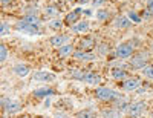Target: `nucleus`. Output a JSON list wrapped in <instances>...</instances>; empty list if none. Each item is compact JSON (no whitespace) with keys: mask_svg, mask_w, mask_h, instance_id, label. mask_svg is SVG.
<instances>
[{"mask_svg":"<svg viewBox=\"0 0 153 118\" xmlns=\"http://www.w3.org/2000/svg\"><path fill=\"white\" fill-rule=\"evenodd\" d=\"M95 97L101 101H117L118 98H121V95L113 90L110 87H98L95 89Z\"/></svg>","mask_w":153,"mask_h":118,"instance_id":"1","label":"nucleus"},{"mask_svg":"<svg viewBox=\"0 0 153 118\" xmlns=\"http://www.w3.org/2000/svg\"><path fill=\"white\" fill-rule=\"evenodd\" d=\"M14 28H16L17 31H25V32H28V34H34V35H40V34H42L40 26L29 25V23H26L25 20H20L19 23H16Z\"/></svg>","mask_w":153,"mask_h":118,"instance_id":"2","label":"nucleus"},{"mask_svg":"<svg viewBox=\"0 0 153 118\" xmlns=\"http://www.w3.org/2000/svg\"><path fill=\"white\" fill-rule=\"evenodd\" d=\"M2 106H3V111L6 114H17L22 111V104L19 101H14V100H6L3 98L2 100Z\"/></svg>","mask_w":153,"mask_h":118,"instance_id":"3","label":"nucleus"},{"mask_svg":"<svg viewBox=\"0 0 153 118\" xmlns=\"http://www.w3.org/2000/svg\"><path fill=\"white\" fill-rule=\"evenodd\" d=\"M115 54H117V57H120V58H127V57H130L133 54V46L129 45V43H123L117 48Z\"/></svg>","mask_w":153,"mask_h":118,"instance_id":"4","label":"nucleus"},{"mask_svg":"<svg viewBox=\"0 0 153 118\" xmlns=\"http://www.w3.org/2000/svg\"><path fill=\"white\" fill-rule=\"evenodd\" d=\"M146 103H143V101H138V103H132V104H129V108L126 109V112L129 114V115H132V117H136V115H139V114H143L144 111H146Z\"/></svg>","mask_w":153,"mask_h":118,"instance_id":"5","label":"nucleus"},{"mask_svg":"<svg viewBox=\"0 0 153 118\" xmlns=\"http://www.w3.org/2000/svg\"><path fill=\"white\" fill-rule=\"evenodd\" d=\"M81 9L80 8H76V9H74V11H71L69 14L65 17V25H68V26H74V25H76L78 23V19H80V16H81Z\"/></svg>","mask_w":153,"mask_h":118,"instance_id":"6","label":"nucleus"},{"mask_svg":"<svg viewBox=\"0 0 153 118\" xmlns=\"http://www.w3.org/2000/svg\"><path fill=\"white\" fill-rule=\"evenodd\" d=\"M32 80H35V81H54L55 80V74L46 72V71H38V72H34Z\"/></svg>","mask_w":153,"mask_h":118,"instance_id":"7","label":"nucleus"},{"mask_svg":"<svg viewBox=\"0 0 153 118\" xmlns=\"http://www.w3.org/2000/svg\"><path fill=\"white\" fill-rule=\"evenodd\" d=\"M74 57L80 61H92L95 60V54L94 52H86V51H76L74 52Z\"/></svg>","mask_w":153,"mask_h":118,"instance_id":"8","label":"nucleus"},{"mask_svg":"<svg viewBox=\"0 0 153 118\" xmlns=\"http://www.w3.org/2000/svg\"><path fill=\"white\" fill-rule=\"evenodd\" d=\"M138 86H139V80L138 78H127V80H124L123 83H121V87L124 89V90H135V89H138Z\"/></svg>","mask_w":153,"mask_h":118,"instance_id":"9","label":"nucleus"},{"mask_svg":"<svg viewBox=\"0 0 153 118\" xmlns=\"http://www.w3.org/2000/svg\"><path fill=\"white\" fill-rule=\"evenodd\" d=\"M69 40V35H52L49 38V43L52 45V46H55V48H60V46H63L66 42Z\"/></svg>","mask_w":153,"mask_h":118,"instance_id":"10","label":"nucleus"},{"mask_svg":"<svg viewBox=\"0 0 153 118\" xmlns=\"http://www.w3.org/2000/svg\"><path fill=\"white\" fill-rule=\"evenodd\" d=\"M54 94H55L54 89H51V87H42V89H35L32 95L37 97V98H45V97H51V95H54Z\"/></svg>","mask_w":153,"mask_h":118,"instance_id":"11","label":"nucleus"},{"mask_svg":"<svg viewBox=\"0 0 153 118\" xmlns=\"http://www.w3.org/2000/svg\"><path fill=\"white\" fill-rule=\"evenodd\" d=\"M12 72H14L17 77H26L31 72V69H29V66H26V64H16V66L12 68Z\"/></svg>","mask_w":153,"mask_h":118,"instance_id":"12","label":"nucleus"},{"mask_svg":"<svg viewBox=\"0 0 153 118\" xmlns=\"http://www.w3.org/2000/svg\"><path fill=\"white\" fill-rule=\"evenodd\" d=\"M130 64H132L133 69H144V68L147 66V64H146V60H144L143 55H136L135 58H132Z\"/></svg>","mask_w":153,"mask_h":118,"instance_id":"13","label":"nucleus"},{"mask_svg":"<svg viewBox=\"0 0 153 118\" xmlns=\"http://www.w3.org/2000/svg\"><path fill=\"white\" fill-rule=\"evenodd\" d=\"M74 54V46L72 45H63V46H60L58 48V55L60 57H71Z\"/></svg>","mask_w":153,"mask_h":118,"instance_id":"14","label":"nucleus"},{"mask_svg":"<svg viewBox=\"0 0 153 118\" xmlns=\"http://www.w3.org/2000/svg\"><path fill=\"white\" fill-rule=\"evenodd\" d=\"M84 81L86 83H89V84H100V81H101V77L98 75V74H95V72H87L86 74V78H84Z\"/></svg>","mask_w":153,"mask_h":118,"instance_id":"15","label":"nucleus"},{"mask_svg":"<svg viewBox=\"0 0 153 118\" xmlns=\"http://www.w3.org/2000/svg\"><path fill=\"white\" fill-rule=\"evenodd\" d=\"M113 25H115V28H129L132 23H130V20L127 17H118V19H115Z\"/></svg>","mask_w":153,"mask_h":118,"instance_id":"16","label":"nucleus"},{"mask_svg":"<svg viewBox=\"0 0 153 118\" xmlns=\"http://www.w3.org/2000/svg\"><path fill=\"white\" fill-rule=\"evenodd\" d=\"M72 31L74 32H86V31H89V22H80V23H76V25H74L72 26Z\"/></svg>","mask_w":153,"mask_h":118,"instance_id":"17","label":"nucleus"},{"mask_svg":"<svg viewBox=\"0 0 153 118\" xmlns=\"http://www.w3.org/2000/svg\"><path fill=\"white\" fill-rule=\"evenodd\" d=\"M94 45H95V40L92 37H86V38H83L81 40V43H80V49L83 51V49H91V48H94Z\"/></svg>","mask_w":153,"mask_h":118,"instance_id":"18","label":"nucleus"},{"mask_svg":"<svg viewBox=\"0 0 153 118\" xmlns=\"http://www.w3.org/2000/svg\"><path fill=\"white\" fill-rule=\"evenodd\" d=\"M45 12H46L48 17H58L60 9H58V6H55V5H49V6H46Z\"/></svg>","mask_w":153,"mask_h":118,"instance_id":"19","label":"nucleus"},{"mask_svg":"<svg viewBox=\"0 0 153 118\" xmlns=\"http://www.w3.org/2000/svg\"><path fill=\"white\" fill-rule=\"evenodd\" d=\"M63 25H65V22H61V20H58V19H52V20L49 22L48 26H49L51 29H54V31H58Z\"/></svg>","mask_w":153,"mask_h":118,"instance_id":"20","label":"nucleus"},{"mask_svg":"<svg viewBox=\"0 0 153 118\" xmlns=\"http://www.w3.org/2000/svg\"><path fill=\"white\" fill-rule=\"evenodd\" d=\"M112 77L115 78V80H124V78L127 77V72L123 71V69H113Z\"/></svg>","mask_w":153,"mask_h":118,"instance_id":"21","label":"nucleus"},{"mask_svg":"<svg viewBox=\"0 0 153 118\" xmlns=\"http://www.w3.org/2000/svg\"><path fill=\"white\" fill-rule=\"evenodd\" d=\"M26 23H29V25H34V26H40V19H38L37 16H32V14H29V16H26L23 19Z\"/></svg>","mask_w":153,"mask_h":118,"instance_id":"22","label":"nucleus"},{"mask_svg":"<svg viewBox=\"0 0 153 118\" xmlns=\"http://www.w3.org/2000/svg\"><path fill=\"white\" fill-rule=\"evenodd\" d=\"M104 118H121V114L117 111V109H109V111H104L103 112Z\"/></svg>","mask_w":153,"mask_h":118,"instance_id":"23","label":"nucleus"},{"mask_svg":"<svg viewBox=\"0 0 153 118\" xmlns=\"http://www.w3.org/2000/svg\"><path fill=\"white\" fill-rule=\"evenodd\" d=\"M144 17L146 19L153 17V0H147V6H146V11H144Z\"/></svg>","mask_w":153,"mask_h":118,"instance_id":"24","label":"nucleus"},{"mask_svg":"<svg viewBox=\"0 0 153 118\" xmlns=\"http://www.w3.org/2000/svg\"><path fill=\"white\" fill-rule=\"evenodd\" d=\"M75 118H95V114L92 111H89V109H84L81 112H78L75 115Z\"/></svg>","mask_w":153,"mask_h":118,"instance_id":"25","label":"nucleus"},{"mask_svg":"<svg viewBox=\"0 0 153 118\" xmlns=\"http://www.w3.org/2000/svg\"><path fill=\"white\" fill-rule=\"evenodd\" d=\"M109 17H110V12L106 11V9H100V11L97 12V19H98L100 22H106Z\"/></svg>","mask_w":153,"mask_h":118,"instance_id":"26","label":"nucleus"},{"mask_svg":"<svg viewBox=\"0 0 153 118\" xmlns=\"http://www.w3.org/2000/svg\"><path fill=\"white\" fill-rule=\"evenodd\" d=\"M86 74H87V71H72L71 77H72V78H76V80H81V81H84Z\"/></svg>","mask_w":153,"mask_h":118,"instance_id":"27","label":"nucleus"},{"mask_svg":"<svg viewBox=\"0 0 153 118\" xmlns=\"http://www.w3.org/2000/svg\"><path fill=\"white\" fill-rule=\"evenodd\" d=\"M9 32H11V26L6 22H2V25H0V34L5 37V35H9Z\"/></svg>","mask_w":153,"mask_h":118,"instance_id":"28","label":"nucleus"},{"mask_svg":"<svg viewBox=\"0 0 153 118\" xmlns=\"http://www.w3.org/2000/svg\"><path fill=\"white\" fill-rule=\"evenodd\" d=\"M6 58H8V48H6V45H2L0 46V61L5 63Z\"/></svg>","mask_w":153,"mask_h":118,"instance_id":"29","label":"nucleus"},{"mask_svg":"<svg viewBox=\"0 0 153 118\" xmlns=\"http://www.w3.org/2000/svg\"><path fill=\"white\" fill-rule=\"evenodd\" d=\"M143 74L147 77V78H150V80H153V64H147V66L143 69Z\"/></svg>","mask_w":153,"mask_h":118,"instance_id":"30","label":"nucleus"},{"mask_svg":"<svg viewBox=\"0 0 153 118\" xmlns=\"http://www.w3.org/2000/svg\"><path fill=\"white\" fill-rule=\"evenodd\" d=\"M129 19H130L132 22H135V23H139V22H141V17H139L135 11H129Z\"/></svg>","mask_w":153,"mask_h":118,"instance_id":"31","label":"nucleus"},{"mask_svg":"<svg viewBox=\"0 0 153 118\" xmlns=\"http://www.w3.org/2000/svg\"><path fill=\"white\" fill-rule=\"evenodd\" d=\"M106 2H107V0H94L92 3H94L95 6H101V5H104Z\"/></svg>","mask_w":153,"mask_h":118,"instance_id":"32","label":"nucleus"},{"mask_svg":"<svg viewBox=\"0 0 153 118\" xmlns=\"http://www.w3.org/2000/svg\"><path fill=\"white\" fill-rule=\"evenodd\" d=\"M101 49H100V52H101V54H106V51H109V49H106V46L103 45V46H100Z\"/></svg>","mask_w":153,"mask_h":118,"instance_id":"33","label":"nucleus"},{"mask_svg":"<svg viewBox=\"0 0 153 118\" xmlns=\"http://www.w3.org/2000/svg\"><path fill=\"white\" fill-rule=\"evenodd\" d=\"M9 2H11V0H2V5H3V6H5V5H8V3H9Z\"/></svg>","mask_w":153,"mask_h":118,"instance_id":"34","label":"nucleus"},{"mask_svg":"<svg viewBox=\"0 0 153 118\" xmlns=\"http://www.w3.org/2000/svg\"><path fill=\"white\" fill-rule=\"evenodd\" d=\"M55 118H68V117H66V115H57Z\"/></svg>","mask_w":153,"mask_h":118,"instance_id":"35","label":"nucleus"},{"mask_svg":"<svg viewBox=\"0 0 153 118\" xmlns=\"http://www.w3.org/2000/svg\"><path fill=\"white\" fill-rule=\"evenodd\" d=\"M87 2V0H80V3H86Z\"/></svg>","mask_w":153,"mask_h":118,"instance_id":"36","label":"nucleus"},{"mask_svg":"<svg viewBox=\"0 0 153 118\" xmlns=\"http://www.w3.org/2000/svg\"><path fill=\"white\" fill-rule=\"evenodd\" d=\"M152 48H153V45H152Z\"/></svg>","mask_w":153,"mask_h":118,"instance_id":"37","label":"nucleus"}]
</instances>
